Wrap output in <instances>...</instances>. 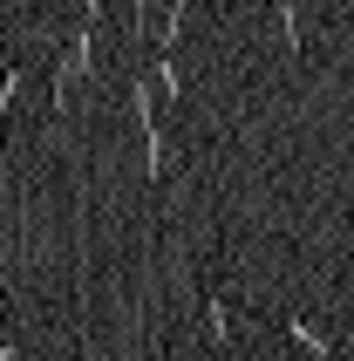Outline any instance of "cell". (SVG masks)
Wrapping results in <instances>:
<instances>
[{"mask_svg": "<svg viewBox=\"0 0 354 361\" xmlns=\"http://www.w3.org/2000/svg\"><path fill=\"white\" fill-rule=\"evenodd\" d=\"M143 164H150V178L164 184V171H171V150H164V130H143Z\"/></svg>", "mask_w": 354, "mask_h": 361, "instance_id": "8992f818", "label": "cell"}, {"mask_svg": "<svg viewBox=\"0 0 354 361\" xmlns=\"http://www.w3.org/2000/svg\"><path fill=\"white\" fill-rule=\"evenodd\" d=\"M273 20H279V35H286V48L307 55V14H300V0H273Z\"/></svg>", "mask_w": 354, "mask_h": 361, "instance_id": "3957f363", "label": "cell"}, {"mask_svg": "<svg viewBox=\"0 0 354 361\" xmlns=\"http://www.w3.org/2000/svg\"><path fill=\"white\" fill-rule=\"evenodd\" d=\"M205 334H212L218 348H238V314L218 300V293H205Z\"/></svg>", "mask_w": 354, "mask_h": 361, "instance_id": "6da1fadb", "label": "cell"}, {"mask_svg": "<svg viewBox=\"0 0 354 361\" xmlns=\"http://www.w3.org/2000/svg\"><path fill=\"white\" fill-rule=\"evenodd\" d=\"M157 82H164V102H177L184 89H191V75H184V61H177V55H157Z\"/></svg>", "mask_w": 354, "mask_h": 361, "instance_id": "5b68a950", "label": "cell"}, {"mask_svg": "<svg viewBox=\"0 0 354 361\" xmlns=\"http://www.w3.org/2000/svg\"><path fill=\"white\" fill-rule=\"evenodd\" d=\"M0 361H20V341H0Z\"/></svg>", "mask_w": 354, "mask_h": 361, "instance_id": "9c48e42d", "label": "cell"}, {"mask_svg": "<svg viewBox=\"0 0 354 361\" xmlns=\"http://www.w3.org/2000/svg\"><path fill=\"white\" fill-rule=\"evenodd\" d=\"M279 334H286V341H293V348H300L307 361H334V341H327V334H320L314 321H286Z\"/></svg>", "mask_w": 354, "mask_h": 361, "instance_id": "7a4b0ae2", "label": "cell"}, {"mask_svg": "<svg viewBox=\"0 0 354 361\" xmlns=\"http://www.w3.org/2000/svg\"><path fill=\"white\" fill-rule=\"evenodd\" d=\"M184 20H191V0H171V7H164V20H157V55H177Z\"/></svg>", "mask_w": 354, "mask_h": 361, "instance_id": "277c9868", "label": "cell"}, {"mask_svg": "<svg viewBox=\"0 0 354 361\" xmlns=\"http://www.w3.org/2000/svg\"><path fill=\"white\" fill-rule=\"evenodd\" d=\"M20 89H28V68H7V75H0V116H14V102H20Z\"/></svg>", "mask_w": 354, "mask_h": 361, "instance_id": "52a82bcc", "label": "cell"}, {"mask_svg": "<svg viewBox=\"0 0 354 361\" xmlns=\"http://www.w3.org/2000/svg\"><path fill=\"white\" fill-rule=\"evenodd\" d=\"M75 14L82 20H102V0H75Z\"/></svg>", "mask_w": 354, "mask_h": 361, "instance_id": "ba28073f", "label": "cell"}]
</instances>
